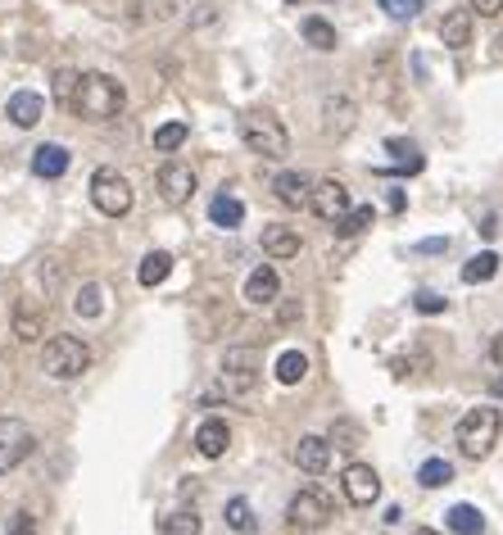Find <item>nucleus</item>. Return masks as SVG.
<instances>
[{
  "label": "nucleus",
  "instance_id": "nucleus-24",
  "mask_svg": "<svg viewBox=\"0 0 503 535\" xmlns=\"http://www.w3.org/2000/svg\"><path fill=\"white\" fill-rule=\"evenodd\" d=\"M209 218H214V227H223V231H232V227H241L245 222V204L236 200V195H214V204H209Z\"/></svg>",
  "mask_w": 503,
  "mask_h": 535
},
{
  "label": "nucleus",
  "instance_id": "nucleus-8",
  "mask_svg": "<svg viewBox=\"0 0 503 535\" xmlns=\"http://www.w3.org/2000/svg\"><path fill=\"white\" fill-rule=\"evenodd\" d=\"M33 449H37V436H33L28 422H19V418H0V476L14 472Z\"/></svg>",
  "mask_w": 503,
  "mask_h": 535
},
{
  "label": "nucleus",
  "instance_id": "nucleus-5",
  "mask_svg": "<svg viewBox=\"0 0 503 535\" xmlns=\"http://www.w3.org/2000/svg\"><path fill=\"white\" fill-rule=\"evenodd\" d=\"M132 182L119 173V168H96L91 173V204L105 213V218H123L132 213Z\"/></svg>",
  "mask_w": 503,
  "mask_h": 535
},
{
  "label": "nucleus",
  "instance_id": "nucleus-1",
  "mask_svg": "<svg viewBox=\"0 0 503 535\" xmlns=\"http://www.w3.org/2000/svg\"><path fill=\"white\" fill-rule=\"evenodd\" d=\"M123 105H128V91H123L119 78H109V73H82L78 78V96H73L69 109L78 118H87V123H109V118L123 114Z\"/></svg>",
  "mask_w": 503,
  "mask_h": 535
},
{
  "label": "nucleus",
  "instance_id": "nucleus-10",
  "mask_svg": "<svg viewBox=\"0 0 503 535\" xmlns=\"http://www.w3.org/2000/svg\"><path fill=\"white\" fill-rule=\"evenodd\" d=\"M308 209H313L322 222H340V218L349 213V191H345V182H336V177L313 182V200H308Z\"/></svg>",
  "mask_w": 503,
  "mask_h": 535
},
{
  "label": "nucleus",
  "instance_id": "nucleus-2",
  "mask_svg": "<svg viewBox=\"0 0 503 535\" xmlns=\"http://www.w3.org/2000/svg\"><path fill=\"white\" fill-rule=\"evenodd\" d=\"M241 141H245L250 155H259V159H286V155H290V136H286L281 118L268 114V109H245V114H241Z\"/></svg>",
  "mask_w": 503,
  "mask_h": 535
},
{
  "label": "nucleus",
  "instance_id": "nucleus-34",
  "mask_svg": "<svg viewBox=\"0 0 503 535\" xmlns=\"http://www.w3.org/2000/svg\"><path fill=\"white\" fill-rule=\"evenodd\" d=\"M417 481H422L426 490H440V485H449V481H453V467H449L444 458H426V463L417 467Z\"/></svg>",
  "mask_w": 503,
  "mask_h": 535
},
{
  "label": "nucleus",
  "instance_id": "nucleus-13",
  "mask_svg": "<svg viewBox=\"0 0 503 535\" xmlns=\"http://www.w3.org/2000/svg\"><path fill=\"white\" fill-rule=\"evenodd\" d=\"M277 296H281V277H277V268H272V263L254 268V273L245 277V305L268 309V305H277Z\"/></svg>",
  "mask_w": 503,
  "mask_h": 535
},
{
  "label": "nucleus",
  "instance_id": "nucleus-39",
  "mask_svg": "<svg viewBox=\"0 0 503 535\" xmlns=\"http://www.w3.org/2000/svg\"><path fill=\"white\" fill-rule=\"evenodd\" d=\"M471 5V14H480V19H498L503 14V0H467Z\"/></svg>",
  "mask_w": 503,
  "mask_h": 535
},
{
  "label": "nucleus",
  "instance_id": "nucleus-4",
  "mask_svg": "<svg viewBox=\"0 0 503 535\" xmlns=\"http://www.w3.org/2000/svg\"><path fill=\"white\" fill-rule=\"evenodd\" d=\"M42 368H46V377H55V381H78V377L91 368V350H87L82 336L60 332V336L46 341V350H42Z\"/></svg>",
  "mask_w": 503,
  "mask_h": 535
},
{
  "label": "nucleus",
  "instance_id": "nucleus-43",
  "mask_svg": "<svg viewBox=\"0 0 503 535\" xmlns=\"http://www.w3.org/2000/svg\"><path fill=\"white\" fill-rule=\"evenodd\" d=\"M494 231H498V218H494V213H489V218H485V222H480V236H494Z\"/></svg>",
  "mask_w": 503,
  "mask_h": 535
},
{
  "label": "nucleus",
  "instance_id": "nucleus-44",
  "mask_svg": "<svg viewBox=\"0 0 503 535\" xmlns=\"http://www.w3.org/2000/svg\"><path fill=\"white\" fill-rule=\"evenodd\" d=\"M299 318V305H281V323H295Z\"/></svg>",
  "mask_w": 503,
  "mask_h": 535
},
{
  "label": "nucleus",
  "instance_id": "nucleus-15",
  "mask_svg": "<svg viewBox=\"0 0 503 535\" xmlns=\"http://www.w3.org/2000/svg\"><path fill=\"white\" fill-rule=\"evenodd\" d=\"M295 463H299V472L322 476L327 463H331V440H327V436H299V445H295Z\"/></svg>",
  "mask_w": 503,
  "mask_h": 535
},
{
  "label": "nucleus",
  "instance_id": "nucleus-3",
  "mask_svg": "<svg viewBox=\"0 0 503 535\" xmlns=\"http://www.w3.org/2000/svg\"><path fill=\"white\" fill-rule=\"evenodd\" d=\"M498 431H503V418H498V408L480 404V408H467V413L458 418V427H453V440H458L462 458H485V454L498 445Z\"/></svg>",
  "mask_w": 503,
  "mask_h": 535
},
{
  "label": "nucleus",
  "instance_id": "nucleus-23",
  "mask_svg": "<svg viewBox=\"0 0 503 535\" xmlns=\"http://www.w3.org/2000/svg\"><path fill=\"white\" fill-rule=\"evenodd\" d=\"M494 273H498V254H494V249H480V254H471V258L462 263L458 277H462V286H480V282H489Z\"/></svg>",
  "mask_w": 503,
  "mask_h": 535
},
{
  "label": "nucleus",
  "instance_id": "nucleus-33",
  "mask_svg": "<svg viewBox=\"0 0 503 535\" xmlns=\"http://www.w3.org/2000/svg\"><path fill=\"white\" fill-rule=\"evenodd\" d=\"M372 222H376V209H372V204H358V209H349V213L336 222V231H340V236H358V231H367Z\"/></svg>",
  "mask_w": 503,
  "mask_h": 535
},
{
  "label": "nucleus",
  "instance_id": "nucleus-20",
  "mask_svg": "<svg viewBox=\"0 0 503 535\" xmlns=\"http://www.w3.org/2000/svg\"><path fill=\"white\" fill-rule=\"evenodd\" d=\"M69 164H73V155H69L64 145H55V141L33 150V173H37V177H64Z\"/></svg>",
  "mask_w": 503,
  "mask_h": 535
},
{
  "label": "nucleus",
  "instance_id": "nucleus-27",
  "mask_svg": "<svg viewBox=\"0 0 503 535\" xmlns=\"http://www.w3.org/2000/svg\"><path fill=\"white\" fill-rule=\"evenodd\" d=\"M159 530H164V535H200L204 521H200L195 508H177V512H164V517H159Z\"/></svg>",
  "mask_w": 503,
  "mask_h": 535
},
{
  "label": "nucleus",
  "instance_id": "nucleus-14",
  "mask_svg": "<svg viewBox=\"0 0 503 535\" xmlns=\"http://www.w3.org/2000/svg\"><path fill=\"white\" fill-rule=\"evenodd\" d=\"M272 191H277V200H281L286 209H304V204L313 200V177L299 173V168H286V173H277Z\"/></svg>",
  "mask_w": 503,
  "mask_h": 535
},
{
  "label": "nucleus",
  "instance_id": "nucleus-31",
  "mask_svg": "<svg viewBox=\"0 0 503 535\" xmlns=\"http://www.w3.org/2000/svg\"><path fill=\"white\" fill-rule=\"evenodd\" d=\"M73 314H78V318H100V314H105V291H100L96 282H87V286L78 291V300H73Z\"/></svg>",
  "mask_w": 503,
  "mask_h": 535
},
{
  "label": "nucleus",
  "instance_id": "nucleus-16",
  "mask_svg": "<svg viewBox=\"0 0 503 535\" xmlns=\"http://www.w3.org/2000/svg\"><path fill=\"white\" fill-rule=\"evenodd\" d=\"M42 114H46V100H42L37 91H14V96L5 100V118H10L14 127H37Z\"/></svg>",
  "mask_w": 503,
  "mask_h": 535
},
{
  "label": "nucleus",
  "instance_id": "nucleus-22",
  "mask_svg": "<svg viewBox=\"0 0 503 535\" xmlns=\"http://www.w3.org/2000/svg\"><path fill=\"white\" fill-rule=\"evenodd\" d=\"M42 327H46L42 305H37V300H19V309H14V336H19V341H37Z\"/></svg>",
  "mask_w": 503,
  "mask_h": 535
},
{
  "label": "nucleus",
  "instance_id": "nucleus-47",
  "mask_svg": "<svg viewBox=\"0 0 503 535\" xmlns=\"http://www.w3.org/2000/svg\"><path fill=\"white\" fill-rule=\"evenodd\" d=\"M413 535H444V530H431V526H417Z\"/></svg>",
  "mask_w": 503,
  "mask_h": 535
},
{
  "label": "nucleus",
  "instance_id": "nucleus-46",
  "mask_svg": "<svg viewBox=\"0 0 503 535\" xmlns=\"http://www.w3.org/2000/svg\"><path fill=\"white\" fill-rule=\"evenodd\" d=\"M489 354H494V359H503V336H498V341L489 345Z\"/></svg>",
  "mask_w": 503,
  "mask_h": 535
},
{
  "label": "nucleus",
  "instance_id": "nucleus-26",
  "mask_svg": "<svg viewBox=\"0 0 503 535\" xmlns=\"http://www.w3.org/2000/svg\"><path fill=\"white\" fill-rule=\"evenodd\" d=\"M272 372H277V381H281V386H299V381L308 377V359H304L299 350H281V354H277V363H272Z\"/></svg>",
  "mask_w": 503,
  "mask_h": 535
},
{
  "label": "nucleus",
  "instance_id": "nucleus-45",
  "mask_svg": "<svg viewBox=\"0 0 503 535\" xmlns=\"http://www.w3.org/2000/svg\"><path fill=\"white\" fill-rule=\"evenodd\" d=\"M489 395H498V399H503V372H498V377L489 381Z\"/></svg>",
  "mask_w": 503,
  "mask_h": 535
},
{
  "label": "nucleus",
  "instance_id": "nucleus-18",
  "mask_svg": "<svg viewBox=\"0 0 503 535\" xmlns=\"http://www.w3.org/2000/svg\"><path fill=\"white\" fill-rule=\"evenodd\" d=\"M471 5L467 10H449L444 19H440V42L449 46V51H467L471 46Z\"/></svg>",
  "mask_w": 503,
  "mask_h": 535
},
{
  "label": "nucleus",
  "instance_id": "nucleus-11",
  "mask_svg": "<svg viewBox=\"0 0 503 535\" xmlns=\"http://www.w3.org/2000/svg\"><path fill=\"white\" fill-rule=\"evenodd\" d=\"M340 485H345V499H349L354 508H372V503L381 499V476H376L367 463H349L345 476H340Z\"/></svg>",
  "mask_w": 503,
  "mask_h": 535
},
{
  "label": "nucleus",
  "instance_id": "nucleus-37",
  "mask_svg": "<svg viewBox=\"0 0 503 535\" xmlns=\"http://www.w3.org/2000/svg\"><path fill=\"white\" fill-rule=\"evenodd\" d=\"M413 309H417L422 318H435V314H444V309H449V300H444V296H435V291H417V296H413Z\"/></svg>",
  "mask_w": 503,
  "mask_h": 535
},
{
  "label": "nucleus",
  "instance_id": "nucleus-17",
  "mask_svg": "<svg viewBox=\"0 0 503 535\" xmlns=\"http://www.w3.org/2000/svg\"><path fill=\"white\" fill-rule=\"evenodd\" d=\"M227 445H232V431H227L223 418H204V422L195 427V449H200V458H223Z\"/></svg>",
  "mask_w": 503,
  "mask_h": 535
},
{
  "label": "nucleus",
  "instance_id": "nucleus-41",
  "mask_svg": "<svg viewBox=\"0 0 503 535\" xmlns=\"http://www.w3.org/2000/svg\"><path fill=\"white\" fill-rule=\"evenodd\" d=\"M385 209H390V213H403V209H408V195H403V191L394 186V191L385 195Z\"/></svg>",
  "mask_w": 503,
  "mask_h": 535
},
{
  "label": "nucleus",
  "instance_id": "nucleus-38",
  "mask_svg": "<svg viewBox=\"0 0 503 535\" xmlns=\"http://www.w3.org/2000/svg\"><path fill=\"white\" fill-rule=\"evenodd\" d=\"M413 368H431V359H422V354H413V359H390V372L403 381V377H413Z\"/></svg>",
  "mask_w": 503,
  "mask_h": 535
},
{
  "label": "nucleus",
  "instance_id": "nucleus-12",
  "mask_svg": "<svg viewBox=\"0 0 503 535\" xmlns=\"http://www.w3.org/2000/svg\"><path fill=\"white\" fill-rule=\"evenodd\" d=\"M159 195H164V204H186L195 195V168L182 159H168L159 168Z\"/></svg>",
  "mask_w": 503,
  "mask_h": 535
},
{
  "label": "nucleus",
  "instance_id": "nucleus-19",
  "mask_svg": "<svg viewBox=\"0 0 503 535\" xmlns=\"http://www.w3.org/2000/svg\"><path fill=\"white\" fill-rule=\"evenodd\" d=\"M263 254L268 258H295L299 254V231L281 227V222H268L263 227Z\"/></svg>",
  "mask_w": 503,
  "mask_h": 535
},
{
  "label": "nucleus",
  "instance_id": "nucleus-36",
  "mask_svg": "<svg viewBox=\"0 0 503 535\" xmlns=\"http://www.w3.org/2000/svg\"><path fill=\"white\" fill-rule=\"evenodd\" d=\"M78 78H82V73H73V69H60V73H55V100H60V105H73Z\"/></svg>",
  "mask_w": 503,
  "mask_h": 535
},
{
  "label": "nucleus",
  "instance_id": "nucleus-7",
  "mask_svg": "<svg viewBox=\"0 0 503 535\" xmlns=\"http://www.w3.org/2000/svg\"><path fill=\"white\" fill-rule=\"evenodd\" d=\"M286 517H290V526H295V530H322V526L336 517V508H331V499H327L318 485H304V490L290 499Z\"/></svg>",
  "mask_w": 503,
  "mask_h": 535
},
{
  "label": "nucleus",
  "instance_id": "nucleus-32",
  "mask_svg": "<svg viewBox=\"0 0 503 535\" xmlns=\"http://www.w3.org/2000/svg\"><path fill=\"white\" fill-rule=\"evenodd\" d=\"M336 449H345V454H354L358 445H363V427L358 422H349V418H340V422H331V436H327Z\"/></svg>",
  "mask_w": 503,
  "mask_h": 535
},
{
  "label": "nucleus",
  "instance_id": "nucleus-29",
  "mask_svg": "<svg viewBox=\"0 0 503 535\" xmlns=\"http://www.w3.org/2000/svg\"><path fill=\"white\" fill-rule=\"evenodd\" d=\"M227 526H232V535H259L250 499H227Z\"/></svg>",
  "mask_w": 503,
  "mask_h": 535
},
{
  "label": "nucleus",
  "instance_id": "nucleus-30",
  "mask_svg": "<svg viewBox=\"0 0 503 535\" xmlns=\"http://www.w3.org/2000/svg\"><path fill=\"white\" fill-rule=\"evenodd\" d=\"M186 136H191L186 123H164V127H155V150H159V155H173V150L186 145Z\"/></svg>",
  "mask_w": 503,
  "mask_h": 535
},
{
  "label": "nucleus",
  "instance_id": "nucleus-6",
  "mask_svg": "<svg viewBox=\"0 0 503 535\" xmlns=\"http://www.w3.org/2000/svg\"><path fill=\"white\" fill-rule=\"evenodd\" d=\"M254 386H259V350L232 345L223 354V390L227 395H250Z\"/></svg>",
  "mask_w": 503,
  "mask_h": 535
},
{
  "label": "nucleus",
  "instance_id": "nucleus-25",
  "mask_svg": "<svg viewBox=\"0 0 503 535\" xmlns=\"http://www.w3.org/2000/svg\"><path fill=\"white\" fill-rule=\"evenodd\" d=\"M444 526H449L453 535H480V530H485V517H480V508H471V503H453V508L444 512Z\"/></svg>",
  "mask_w": 503,
  "mask_h": 535
},
{
  "label": "nucleus",
  "instance_id": "nucleus-28",
  "mask_svg": "<svg viewBox=\"0 0 503 535\" xmlns=\"http://www.w3.org/2000/svg\"><path fill=\"white\" fill-rule=\"evenodd\" d=\"M299 33H304V42H308L313 51H336V28H331L327 19L308 14V19L299 23Z\"/></svg>",
  "mask_w": 503,
  "mask_h": 535
},
{
  "label": "nucleus",
  "instance_id": "nucleus-21",
  "mask_svg": "<svg viewBox=\"0 0 503 535\" xmlns=\"http://www.w3.org/2000/svg\"><path fill=\"white\" fill-rule=\"evenodd\" d=\"M168 273H173V254H168V249H150V254L141 258V268H137V282H141L146 291H155V286L168 282Z\"/></svg>",
  "mask_w": 503,
  "mask_h": 535
},
{
  "label": "nucleus",
  "instance_id": "nucleus-42",
  "mask_svg": "<svg viewBox=\"0 0 503 535\" xmlns=\"http://www.w3.org/2000/svg\"><path fill=\"white\" fill-rule=\"evenodd\" d=\"M440 249H449V240H422L417 245V254H440Z\"/></svg>",
  "mask_w": 503,
  "mask_h": 535
},
{
  "label": "nucleus",
  "instance_id": "nucleus-48",
  "mask_svg": "<svg viewBox=\"0 0 503 535\" xmlns=\"http://www.w3.org/2000/svg\"><path fill=\"white\" fill-rule=\"evenodd\" d=\"M286 5H299V0H286Z\"/></svg>",
  "mask_w": 503,
  "mask_h": 535
},
{
  "label": "nucleus",
  "instance_id": "nucleus-40",
  "mask_svg": "<svg viewBox=\"0 0 503 535\" xmlns=\"http://www.w3.org/2000/svg\"><path fill=\"white\" fill-rule=\"evenodd\" d=\"M10 535H37V517H33V512H14Z\"/></svg>",
  "mask_w": 503,
  "mask_h": 535
},
{
  "label": "nucleus",
  "instance_id": "nucleus-35",
  "mask_svg": "<svg viewBox=\"0 0 503 535\" xmlns=\"http://www.w3.org/2000/svg\"><path fill=\"white\" fill-rule=\"evenodd\" d=\"M381 10H385V19L408 23V19H417V14L426 10V0H381Z\"/></svg>",
  "mask_w": 503,
  "mask_h": 535
},
{
  "label": "nucleus",
  "instance_id": "nucleus-9",
  "mask_svg": "<svg viewBox=\"0 0 503 535\" xmlns=\"http://www.w3.org/2000/svg\"><path fill=\"white\" fill-rule=\"evenodd\" d=\"M354 123H358V105L349 100V96H327L322 100V136L327 141H345L349 132H354Z\"/></svg>",
  "mask_w": 503,
  "mask_h": 535
}]
</instances>
